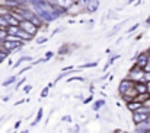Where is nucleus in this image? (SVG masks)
<instances>
[{
  "label": "nucleus",
  "instance_id": "f257e3e1",
  "mask_svg": "<svg viewBox=\"0 0 150 133\" xmlns=\"http://www.w3.org/2000/svg\"><path fill=\"white\" fill-rule=\"evenodd\" d=\"M22 47H23V41H9V40H4L0 44V48L3 51H6L7 54H12V53L21 50Z\"/></svg>",
  "mask_w": 150,
  "mask_h": 133
},
{
  "label": "nucleus",
  "instance_id": "f03ea898",
  "mask_svg": "<svg viewBox=\"0 0 150 133\" xmlns=\"http://www.w3.org/2000/svg\"><path fill=\"white\" fill-rule=\"evenodd\" d=\"M143 75H144V70L142 67H137L136 64L128 70L127 73V78L133 82H143Z\"/></svg>",
  "mask_w": 150,
  "mask_h": 133
},
{
  "label": "nucleus",
  "instance_id": "7ed1b4c3",
  "mask_svg": "<svg viewBox=\"0 0 150 133\" xmlns=\"http://www.w3.org/2000/svg\"><path fill=\"white\" fill-rule=\"evenodd\" d=\"M18 26H19L21 29H23L25 32H28L29 35H32V37H35V35H37V32H38V29H40V28H37L32 22H29V21H26V19L21 21Z\"/></svg>",
  "mask_w": 150,
  "mask_h": 133
},
{
  "label": "nucleus",
  "instance_id": "20e7f679",
  "mask_svg": "<svg viewBox=\"0 0 150 133\" xmlns=\"http://www.w3.org/2000/svg\"><path fill=\"white\" fill-rule=\"evenodd\" d=\"M133 87H134V82H133V81H130L128 78L122 79V81L120 82V85H118V92H120V95H121V94H124L127 89L133 88Z\"/></svg>",
  "mask_w": 150,
  "mask_h": 133
},
{
  "label": "nucleus",
  "instance_id": "39448f33",
  "mask_svg": "<svg viewBox=\"0 0 150 133\" xmlns=\"http://www.w3.org/2000/svg\"><path fill=\"white\" fill-rule=\"evenodd\" d=\"M99 6H100L99 0H86V3H85V7H86V10L89 13H95L99 9Z\"/></svg>",
  "mask_w": 150,
  "mask_h": 133
},
{
  "label": "nucleus",
  "instance_id": "423d86ee",
  "mask_svg": "<svg viewBox=\"0 0 150 133\" xmlns=\"http://www.w3.org/2000/svg\"><path fill=\"white\" fill-rule=\"evenodd\" d=\"M147 59H149V54L147 53H140V54H137V57H136V66L137 67H144L146 66V63H147Z\"/></svg>",
  "mask_w": 150,
  "mask_h": 133
},
{
  "label": "nucleus",
  "instance_id": "0eeeda50",
  "mask_svg": "<svg viewBox=\"0 0 150 133\" xmlns=\"http://www.w3.org/2000/svg\"><path fill=\"white\" fill-rule=\"evenodd\" d=\"M136 97H137V91L134 89V87H133V88H130V89H127L124 94H121V98H122L125 102H128V101H133Z\"/></svg>",
  "mask_w": 150,
  "mask_h": 133
},
{
  "label": "nucleus",
  "instance_id": "6e6552de",
  "mask_svg": "<svg viewBox=\"0 0 150 133\" xmlns=\"http://www.w3.org/2000/svg\"><path fill=\"white\" fill-rule=\"evenodd\" d=\"M149 130H150V124L144 120V122L136 124V130H134V133H144V132H149Z\"/></svg>",
  "mask_w": 150,
  "mask_h": 133
},
{
  "label": "nucleus",
  "instance_id": "1a4fd4ad",
  "mask_svg": "<svg viewBox=\"0 0 150 133\" xmlns=\"http://www.w3.org/2000/svg\"><path fill=\"white\" fill-rule=\"evenodd\" d=\"M146 119H147V114H143V113H139V111H133V122H134V124L142 123Z\"/></svg>",
  "mask_w": 150,
  "mask_h": 133
},
{
  "label": "nucleus",
  "instance_id": "9d476101",
  "mask_svg": "<svg viewBox=\"0 0 150 133\" xmlns=\"http://www.w3.org/2000/svg\"><path fill=\"white\" fill-rule=\"evenodd\" d=\"M16 37H19V38H21L22 41H25V43H26V41H31V40L34 38L32 35H29L28 32H25V31H23V29H21V28L18 29V32H16Z\"/></svg>",
  "mask_w": 150,
  "mask_h": 133
},
{
  "label": "nucleus",
  "instance_id": "9b49d317",
  "mask_svg": "<svg viewBox=\"0 0 150 133\" xmlns=\"http://www.w3.org/2000/svg\"><path fill=\"white\" fill-rule=\"evenodd\" d=\"M134 89L137 91V95H139V94H146V92H149L144 82H134Z\"/></svg>",
  "mask_w": 150,
  "mask_h": 133
},
{
  "label": "nucleus",
  "instance_id": "f8f14e48",
  "mask_svg": "<svg viewBox=\"0 0 150 133\" xmlns=\"http://www.w3.org/2000/svg\"><path fill=\"white\" fill-rule=\"evenodd\" d=\"M140 105H142V102H139V101H136V99H133V101H128V102H127V108H128L131 113H133V111H136Z\"/></svg>",
  "mask_w": 150,
  "mask_h": 133
},
{
  "label": "nucleus",
  "instance_id": "ddd939ff",
  "mask_svg": "<svg viewBox=\"0 0 150 133\" xmlns=\"http://www.w3.org/2000/svg\"><path fill=\"white\" fill-rule=\"evenodd\" d=\"M32 60H34L32 56H22V57H19V60L15 63V67H19L22 63H25V61H32Z\"/></svg>",
  "mask_w": 150,
  "mask_h": 133
},
{
  "label": "nucleus",
  "instance_id": "4468645a",
  "mask_svg": "<svg viewBox=\"0 0 150 133\" xmlns=\"http://www.w3.org/2000/svg\"><path fill=\"white\" fill-rule=\"evenodd\" d=\"M16 81H18V75H13V76H10V78H7L1 85L6 88V87H10V85H13V84H16Z\"/></svg>",
  "mask_w": 150,
  "mask_h": 133
},
{
  "label": "nucleus",
  "instance_id": "2eb2a0df",
  "mask_svg": "<svg viewBox=\"0 0 150 133\" xmlns=\"http://www.w3.org/2000/svg\"><path fill=\"white\" fill-rule=\"evenodd\" d=\"M4 18H6V22H7V25H15V26H18V25H19V21H16V19H15V18H13L10 13H9V15H6Z\"/></svg>",
  "mask_w": 150,
  "mask_h": 133
},
{
  "label": "nucleus",
  "instance_id": "dca6fc26",
  "mask_svg": "<svg viewBox=\"0 0 150 133\" xmlns=\"http://www.w3.org/2000/svg\"><path fill=\"white\" fill-rule=\"evenodd\" d=\"M103 105H105V99H98V101H95V104L92 105V110H93V111H99Z\"/></svg>",
  "mask_w": 150,
  "mask_h": 133
},
{
  "label": "nucleus",
  "instance_id": "f3484780",
  "mask_svg": "<svg viewBox=\"0 0 150 133\" xmlns=\"http://www.w3.org/2000/svg\"><path fill=\"white\" fill-rule=\"evenodd\" d=\"M42 114H44V110H42V108H40V110H38V113H37V117H35V120L32 122V124H31V126H37V124L41 122V119H42Z\"/></svg>",
  "mask_w": 150,
  "mask_h": 133
},
{
  "label": "nucleus",
  "instance_id": "a211bd4d",
  "mask_svg": "<svg viewBox=\"0 0 150 133\" xmlns=\"http://www.w3.org/2000/svg\"><path fill=\"white\" fill-rule=\"evenodd\" d=\"M10 10H12V9H10L9 6H1V4H0V15H1V16L9 15V13H10Z\"/></svg>",
  "mask_w": 150,
  "mask_h": 133
},
{
  "label": "nucleus",
  "instance_id": "6ab92c4d",
  "mask_svg": "<svg viewBox=\"0 0 150 133\" xmlns=\"http://www.w3.org/2000/svg\"><path fill=\"white\" fill-rule=\"evenodd\" d=\"M58 54L64 56V54H69V44H63L58 48Z\"/></svg>",
  "mask_w": 150,
  "mask_h": 133
},
{
  "label": "nucleus",
  "instance_id": "aec40b11",
  "mask_svg": "<svg viewBox=\"0 0 150 133\" xmlns=\"http://www.w3.org/2000/svg\"><path fill=\"white\" fill-rule=\"evenodd\" d=\"M7 28V22H6V18L0 15V29H6Z\"/></svg>",
  "mask_w": 150,
  "mask_h": 133
},
{
  "label": "nucleus",
  "instance_id": "412c9836",
  "mask_svg": "<svg viewBox=\"0 0 150 133\" xmlns=\"http://www.w3.org/2000/svg\"><path fill=\"white\" fill-rule=\"evenodd\" d=\"M7 57H9V54H7L6 51H3V50L0 48V63H3V61H4V60H6Z\"/></svg>",
  "mask_w": 150,
  "mask_h": 133
},
{
  "label": "nucleus",
  "instance_id": "4be33fe9",
  "mask_svg": "<svg viewBox=\"0 0 150 133\" xmlns=\"http://www.w3.org/2000/svg\"><path fill=\"white\" fill-rule=\"evenodd\" d=\"M96 66H98V63H96V61H92V63H88V64L80 66V69H86V67H96Z\"/></svg>",
  "mask_w": 150,
  "mask_h": 133
},
{
  "label": "nucleus",
  "instance_id": "5701e85b",
  "mask_svg": "<svg viewBox=\"0 0 150 133\" xmlns=\"http://www.w3.org/2000/svg\"><path fill=\"white\" fill-rule=\"evenodd\" d=\"M73 81H79V82H83L85 79H83L82 76H73V78H70V79H67V82H73Z\"/></svg>",
  "mask_w": 150,
  "mask_h": 133
},
{
  "label": "nucleus",
  "instance_id": "b1692460",
  "mask_svg": "<svg viewBox=\"0 0 150 133\" xmlns=\"http://www.w3.org/2000/svg\"><path fill=\"white\" fill-rule=\"evenodd\" d=\"M48 92H50V88L47 87V88H44L41 91V98H45V97H48Z\"/></svg>",
  "mask_w": 150,
  "mask_h": 133
},
{
  "label": "nucleus",
  "instance_id": "393cba45",
  "mask_svg": "<svg viewBox=\"0 0 150 133\" xmlns=\"http://www.w3.org/2000/svg\"><path fill=\"white\" fill-rule=\"evenodd\" d=\"M52 57H54V53H52V51H47V53H45V57H44V60L47 61V60H50V59H52Z\"/></svg>",
  "mask_w": 150,
  "mask_h": 133
},
{
  "label": "nucleus",
  "instance_id": "a878e982",
  "mask_svg": "<svg viewBox=\"0 0 150 133\" xmlns=\"http://www.w3.org/2000/svg\"><path fill=\"white\" fill-rule=\"evenodd\" d=\"M150 81V72H144V75H143V82L146 84V82H149Z\"/></svg>",
  "mask_w": 150,
  "mask_h": 133
},
{
  "label": "nucleus",
  "instance_id": "bb28decb",
  "mask_svg": "<svg viewBox=\"0 0 150 133\" xmlns=\"http://www.w3.org/2000/svg\"><path fill=\"white\" fill-rule=\"evenodd\" d=\"M26 79H28V78H22L19 82H16V89H19V87H22V85L26 82Z\"/></svg>",
  "mask_w": 150,
  "mask_h": 133
},
{
  "label": "nucleus",
  "instance_id": "cd10ccee",
  "mask_svg": "<svg viewBox=\"0 0 150 133\" xmlns=\"http://www.w3.org/2000/svg\"><path fill=\"white\" fill-rule=\"evenodd\" d=\"M47 40H48L47 37H40V38H37V43L38 44H44V43H47Z\"/></svg>",
  "mask_w": 150,
  "mask_h": 133
},
{
  "label": "nucleus",
  "instance_id": "c85d7f7f",
  "mask_svg": "<svg viewBox=\"0 0 150 133\" xmlns=\"http://www.w3.org/2000/svg\"><path fill=\"white\" fill-rule=\"evenodd\" d=\"M31 91H32V85H25V87H23V92H25V94H29Z\"/></svg>",
  "mask_w": 150,
  "mask_h": 133
},
{
  "label": "nucleus",
  "instance_id": "c756f323",
  "mask_svg": "<svg viewBox=\"0 0 150 133\" xmlns=\"http://www.w3.org/2000/svg\"><path fill=\"white\" fill-rule=\"evenodd\" d=\"M143 70H144V72H150V56H149V59H147V63H146V66L143 67Z\"/></svg>",
  "mask_w": 150,
  "mask_h": 133
},
{
  "label": "nucleus",
  "instance_id": "7c9ffc66",
  "mask_svg": "<svg viewBox=\"0 0 150 133\" xmlns=\"http://www.w3.org/2000/svg\"><path fill=\"white\" fill-rule=\"evenodd\" d=\"M137 28H139V24H136V25H133V26H131V28H130V29L127 31V34H131V32H133V31H136Z\"/></svg>",
  "mask_w": 150,
  "mask_h": 133
},
{
  "label": "nucleus",
  "instance_id": "2f4dec72",
  "mask_svg": "<svg viewBox=\"0 0 150 133\" xmlns=\"http://www.w3.org/2000/svg\"><path fill=\"white\" fill-rule=\"evenodd\" d=\"M28 70H31V66H26V67H23L22 70H19V73H18V76H19V75H22V73H25V72H28Z\"/></svg>",
  "mask_w": 150,
  "mask_h": 133
},
{
  "label": "nucleus",
  "instance_id": "473e14b6",
  "mask_svg": "<svg viewBox=\"0 0 150 133\" xmlns=\"http://www.w3.org/2000/svg\"><path fill=\"white\" fill-rule=\"evenodd\" d=\"M92 99H93V97H92V95H89L88 98H85V99H83V104H89Z\"/></svg>",
  "mask_w": 150,
  "mask_h": 133
},
{
  "label": "nucleus",
  "instance_id": "72a5a7b5",
  "mask_svg": "<svg viewBox=\"0 0 150 133\" xmlns=\"http://www.w3.org/2000/svg\"><path fill=\"white\" fill-rule=\"evenodd\" d=\"M74 3H76V4H79V6H85L86 0H74Z\"/></svg>",
  "mask_w": 150,
  "mask_h": 133
},
{
  "label": "nucleus",
  "instance_id": "f704fd0d",
  "mask_svg": "<svg viewBox=\"0 0 150 133\" xmlns=\"http://www.w3.org/2000/svg\"><path fill=\"white\" fill-rule=\"evenodd\" d=\"M63 122H69V123H70V122H71V117H70V116H64V117H63Z\"/></svg>",
  "mask_w": 150,
  "mask_h": 133
},
{
  "label": "nucleus",
  "instance_id": "c9c22d12",
  "mask_svg": "<svg viewBox=\"0 0 150 133\" xmlns=\"http://www.w3.org/2000/svg\"><path fill=\"white\" fill-rule=\"evenodd\" d=\"M21 123H22V122H21V120H19V122H16V123H15V126H13V127H15V129H18V127H19V126H21Z\"/></svg>",
  "mask_w": 150,
  "mask_h": 133
},
{
  "label": "nucleus",
  "instance_id": "e433bc0d",
  "mask_svg": "<svg viewBox=\"0 0 150 133\" xmlns=\"http://www.w3.org/2000/svg\"><path fill=\"white\" fill-rule=\"evenodd\" d=\"M146 87H147V91L150 92V81H149V82H146Z\"/></svg>",
  "mask_w": 150,
  "mask_h": 133
},
{
  "label": "nucleus",
  "instance_id": "4c0bfd02",
  "mask_svg": "<svg viewBox=\"0 0 150 133\" xmlns=\"http://www.w3.org/2000/svg\"><path fill=\"white\" fill-rule=\"evenodd\" d=\"M9 99H10V95H7V97H4V98H3V101H9Z\"/></svg>",
  "mask_w": 150,
  "mask_h": 133
},
{
  "label": "nucleus",
  "instance_id": "58836bf2",
  "mask_svg": "<svg viewBox=\"0 0 150 133\" xmlns=\"http://www.w3.org/2000/svg\"><path fill=\"white\" fill-rule=\"evenodd\" d=\"M146 25H150V15H149V18H147V21H146Z\"/></svg>",
  "mask_w": 150,
  "mask_h": 133
},
{
  "label": "nucleus",
  "instance_id": "ea45409f",
  "mask_svg": "<svg viewBox=\"0 0 150 133\" xmlns=\"http://www.w3.org/2000/svg\"><path fill=\"white\" fill-rule=\"evenodd\" d=\"M21 133H28V130H23V132H21Z\"/></svg>",
  "mask_w": 150,
  "mask_h": 133
},
{
  "label": "nucleus",
  "instance_id": "a19ab883",
  "mask_svg": "<svg viewBox=\"0 0 150 133\" xmlns=\"http://www.w3.org/2000/svg\"><path fill=\"white\" fill-rule=\"evenodd\" d=\"M147 54H149V56H150V50H149V51H147Z\"/></svg>",
  "mask_w": 150,
  "mask_h": 133
},
{
  "label": "nucleus",
  "instance_id": "79ce46f5",
  "mask_svg": "<svg viewBox=\"0 0 150 133\" xmlns=\"http://www.w3.org/2000/svg\"><path fill=\"white\" fill-rule=\"evenodd\" d=\"M144 133H150V130H149V132H144Z\"/></svg>",
  "mask_w": 150,
  "mask_h": 133
},
{
  "label": "nucleus",
  "instance_id": "37998d69",
  "mask_svg": "<svg viewBox=\"0 0 150 133\" xmlns=\"http://www.w3.org/2000/svg\"><path fill=\"white\" fill-rule=\"evenodd\" d=\"M149 98H150V92H149Z\"/></svg>",
  "mask_w": 150,
  "mask_h": 133
}]
</instances>
